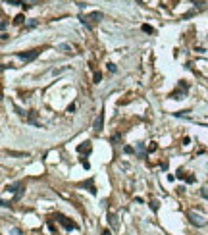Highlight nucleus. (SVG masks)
<instances>
[{
    "instance_id": "f257e3e1",
    "label": "nucleus",
    "mask_w": 208,
    "mask_h": 235,
    "mask_svg": "<svg viewBox=\"0 0 208 235\" xmlns=\"http://www.w3.org/2000/svg\"><path fill=\"white\" fill-rule=\"evenodd\" d=\"M104 18V16H102V12H91V14H87V16H81V23H83V25H87L89 29H92V25H94V23H98L100 21V19Z\"/></svg>"
},
{
    "instance_id": "f03ea898",
    "label": "nucleus",
    "mask_w": 208,
    "mask_h": 235,
    "mask_svg": "<svg viewBox=\"0 0 208 235\" xmlns=\"http://www.w3.org/2000/svg\"><path fill=\"white\" fill-rule=\"evenodd\" d=\"M41 52H42V48H33V50L18 52V58H21V60H25V62H33L39 54H41Z\"/></svg>"
},
{
    "instance_id": "7ed1b4c3",
    "label": "nucleus",
    "mask_w": 208,
    "mask_h": 235,
    "mask_svg": "<svg viewBox=\"0 0 208 235\" xmlns=\"http://www.w3.org/2000/svg\"><path fill=\"white\" fill-rule=\"evenodd\" d=\"M54 218H56L58 222H60V224L66 227V229H77V224H75V222H71L69 218H66L64 214H56Z\"/></svg>"
},
{
    "instance_id": "20e7f679",
    "label": "nucleus",
    "mask_w": 208,
    "mask_h": 235,
    "mask_svg": "<svg viewBox=\"0 0 208 235\" xmlns=\"http://www.w3.org/2000/svg\"><path fill=\"white\" fill-rule=\"evenodd\" d=\"M189 220H191V224H195L197 227H202L204 224H206L202 216H199V214H195V212H191V214H189Z\"/></svg>"
},
{
    "instance_id": "39448f33",
    "label": "nucleus",
    "mask_w": 208,
    "mask_h": 235,
    "mask_svg": "<svg viewBox=\"0 0 208 235\" xmlns=\"http://www.w3.org/2000/svg\"><path fill=\"white\" fill-rule=\"evenodd\" d=\"M102 123H104V114H98L97 121H94V133H100V129H102Z\"/></svg>"
},
{
    "instance_id": "423d86ee",
    "label": "nucleus",
    "mask_w": 208,
    "mask_h": 235,
    "mask_svg": "<svg viewBox=\"0 0 208 235\" xmlns=\"http://www.w3.org/2000/svg\"><path fill=\"white\" fill-rule=\"evenodd\" d=\"M58 50H62L64 54H71V52H73V46L68 44V42H62V44H58Z\"/></svg>"
},
{
    "instance_id": "0eeeda50",
    "label": "nucleus",
    "mask_w": 208,
    "mask_h": 235,
    "mask_svg": "<svg viewBox=\"0 0 208 235\" xmlns=\"http://www.w3.org/2000/svg\"><path fill=\"white\" fill-rule=\"evenodd\" d=\"M77 150L79 152H85V150H91V143H89V141H87V143H83V145H79V147H77Z\"/></svg>"
},
{
    "instance_id": "6e6552de",
    "label": "nucleus",
    "mask_w": 208,
    "mask_h": 235,
    "mask_svg": "<svg viewBox=\"0 0 208 235\" xmlns=\"http://www.w3.org/2000/svg\"><path fill=\"white\" fill-rule=\"evenodd\" d=\"M39 25V19H29L27 25H25V29H33V27H37Z\"/></svg>"
},
{
    "instance_id": "1a4fd4ad",
    "label": "nucleus",
    "mask_w": 208,
    "mask_h": 235,
    "mask_svg": "<svg viewBox=\"0 0 208 235\" xmlns=\"http://www.w3.org/2000/svg\"><path fill=\"white\" fill-rule=\"evenodd\" d=\"M23 21H25V16H23V14H19V16H16V18H14V23H18V25H21Z\"/></svg>"
},
{
    "instance_id": "9d476101",
    "label": "nucleus",
    "mask_w": 208,
    "mask_h": 235,
    "mask_svg": "<svg viewBox=\"0 0 208 235\" xmlns=\"http://www.w3.org/2000/svg\"><path fill=\"white\" fill-rule=\"evenodd\" d=\"M6 154H10V156H27V152H14V150H6Z\"/></svg>"
},
{
    "instance_id": "9b49d317",
    "label": "nucleus",
    "mask_w": 208,
    "mask_h": 235,
    "mask_svg": "<svg viewBox=\"0 0 208 235\" xmlns=\"http://www.w3.org/2000/svg\"><path fill=\"white\" fill-rule=\"evenodd\" d=\"M137 150H139V154H141V158L147 156V154H145V145H143V143H139V145H137Z\"/></svg>"
},
{
    "instance_id": "f8f14e48",
    "label": "nucleus",
    "mask_w": 208,
    "mask_h": 235,
    "mask_svg": "<svg viewBox=\"0 0 208 235\" xmlns=\"http://www.w3.org/2000/svg\"><path fill=\"white\" fill-rule=\"evenodd\" d=\"M85 185V187H89V191H91V193L92 195H94V193H97V189H94V183H92V179L91 181H89V183H83Z\"/></svg>"
},
{
    "instance_id": "ddd939ff",
    "label": "nucleus",
    "mask_w": 208,
    "mask_h": 235,
    "mask_svg": "<svg viewBox=\"0 0 208 235\" xmlns=\"http://www.w3.org/2000/svg\"><path fill=\"white\" fill-rule=\"evenodd\" d=\"M170 97H171V98H183V97H185V91H179V92H171Z\"/></svg>"
},
{
    "instance_id": "4468645a",
    "label": "nucleus",
    "mask_w": 208,
    "mask_h": 235,
    "mask_svg": "<svg viewBox=\"0 0 208 235\" xmlns=\"http://www.w3.org/2000/svg\"><path fill=\"white\" fill-rule=\"evenodd\" d=\"M141 29H143L145 33H150V35H152V33H154V27H150V25H147V23H145V25H143V27H141Z\"/></svg>"
},
{
    "instance_id": "2eb2a0df",
    "label": "nucleus",
    "mask_w": 208,
    "mask_h": 235,
    "mask_svg": "<svg viewBox=\"0 0 208 235\" xmlns=\"http://www.w3.org/2000/svg\"><path fill=\"white\" fill-rule=\"evenodd\" d=\"M10 235H23V231L19 229V227H12V229H10Z\"/></svg>"
},
{
    "instance_id": "dca6fc26",
    "label": "nucleus",
    "mask_w": 208,
    "mask_h": 235,
    "mask_svg": "<svg viewBox=\"0 0 208 235\" xmlns=\"http://www.w3.org/2000/svg\"><path fill=\"white\" fill-rule=\"evenodd\" d=\"M19 2H23L25 6H33V4H37L39 0H19Z\"/></svg>"
},
{
    "instance_id": "f3484780",
    "label": "nucleus",
    "mask_w": 208,
    "mask_h": 235,
    "mask_svg": "<svg viewBox=\"0 0 208 235\" xmlns=\"http://www.w3.org/2000/svg\"><path fill=\"white\" fill-rule=\"evenodd\" d=\"M150 210H154V212L158 210V203H156V200H152V203H150Z\"/></svg>"
},
{
    "instance_id": "a211bd4d",
    "label": "nucleus",
    "mask_w": 208,
    "mask_h": 235,
    "mask_svg": "<svg viewBox=\"0 0 208 235\" xmlns=\"http://www.w3.org/2000/svg\"><path fill=\"white\" fill-rule=\"evenodd\" d=\"M100 77H102V75L97 71V73H94V83H98V81H100Z\"/></svg>"
},
{
    "instance_id": "6ab92c4d",
    "label": "nucleus",
    "mask_w": 208,
    "mask_h": 235,
    "mask_svg": "<svg viewBox=\"0 0 208 235\" xmlns=\"http://www.w3.org/2000/svg\"><path fill=\"white\" fill-rule=\"evenodd\" d=\"M81 164H83V166H85V168H87V170H89V162L85 160V158H81Z\"/></svg>"
},
{
    "instance_id": "aec40b11",
    "label": "nucleus",
    "mask_w": 208,
    "mask_h": 235,
    "mask_svg": "<svg viewBox=\"0 0 208 235\" xmlns=\"http://www.w3.org/2000/svg\"><path fill=\"white\" fill-rule=\"evenodd\" d=\"M108 69H110L112 73H114V71H116V66H114V64H108Z\"/></svg>"
},
{
    "instance_id": "412c9836",
    "label": "nucleus",
    "mask_w": 208,
    "mask_h": 235,
    "mask_svg": "<svg viewBox=\"0 0 208 235\" xmlns=\"http://www.w3.org/2000/svg\"><path fill=\"white\" fill-rule=\"evenodd\" d=\"M100 235H110V229H108V227H104V229H102V233Z\"/></svg>"
},
{
    "instance_id": "4be33fe9",
    "label": "nucleus",
    "mask_w": 208,
    "mask_h": 235,
    "mask_svg": "<svg viewBox=\"0 0 208 235\" xmlns=\"http://www.w3.org/2000/svg\"><path fill=\"white\" fill-rule=\"evenodd\" d=\"M193 4H204V0H191Z\"/></svg>"
}]
</instances>
